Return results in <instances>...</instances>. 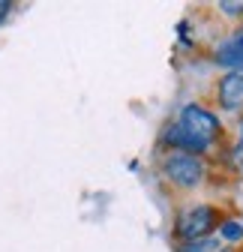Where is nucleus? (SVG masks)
<instances>
[{"label": "nucleus", "mask_w": 243, "mask_h": 252, "mask_svg": "<svg viewBox=\"0 0 243 252\" xmlns=\"http://www.w3.org/2000/svg\"><path fill=\"white\" fill-rule=\"evenodd\" d=\"M156 177L171 195L189 198V195H195V192L210 186V180L216 177V165H213V159H207V156L165 150V153L156 156Z\"/></svg>", "instance_id": "obj_1"}, {"label": "nucleus", "mask_w": 243, "mask_h": 252, "mask_svg": "<svg viewBox=\"0 0 243 252\" xmlns=\"http://www.w3.org/2000/svg\"><path fill=\"white\" fill-rule=\"evenodd\" d=\"M228 207L210 198H189L177 204L174 219H171V240L174 243H189L201 237H216V228L225 219Z\"/></svg>", "instance_id": "obj_2"}, {"label": "nucleus", "mask_w": 243, "mask_h": 252, "mask_svg": "<svg viewBox=\"0 0 243 252\" xmlns=\"http://www.w3.org/2000/svg\"><path fill=\"white\" fill-rule=\"evenodd\" d=\"M174 123L183 132H189L195 141H201L210 153H213V159H216V153L228 141V126H225L222 114L210 105L207 99H189V102H183V105L177 108V114H174Z\"/></svg>", "instance_id": "obj_3"}, {"label": "nucleus", "mask_w": 243, "mask_h": 252, "mask_svg": "<svg viewBox=\"0 0 243 252\" xmlns=\"http://www.w3.org/2000/svg\"><path fill=\"white\" fill-rule=\"evenodd\" d=\"M210 105L219 114H243V69H231V72H219L210 84Z\"/></svg>", "instance_id": "obj_4"}, {"label": "nucleus", "mask_w": 243, "mask_h": 252, "mask_svg": "<svg viewBox=\"0 0 243 252\" xmlns=\"http://www.w3.org/2000/svg\"><path fill=\"white\" fill-rule=\"evenodd\" d=\"M207 60L216 69L231 72V69H243V21L234 24L225 36H219L213 45L207 48Z\"/></svg>", "instance_id": "obj_5"}, {"label": "nucleus", "mask_w": 243, "mask_h": 252, "mask_svg": "<svg viewBox=\"0 0 243 252\" xmlns=\"http://www.w3.org/2000/svg\"><path fill=\"white\" fill-rule=\"evenodd\" d=\"M213 165L216 171H225L228 177H243V114L234 117L231 129H228V141L216 153Z\"/></svg>", "instance_id": "obj_6"}, {"label": "nucleus", "mask_w": 243, "mask_h": 252, "mask_svg": "<svg viewBox=\"0 0 243 252\" xmlns=\"http://www.w3.org/2000/svg\"><path fill=\"white\" fill-rule=\"evenodd\" d=\"M216 240L222 246H234V249L243 246V216L240 213H234V210L225 213V219H222L219 228H216Z\"/></svg>", "instance_id": "obj_7"}, {"label": "nucleus", "mask_w": 243, "mask_h": 252, "mask_svg": "<svg viewBox=\"0 0 243 252\" xmlns=\"http://www.w3.org/2000/svg\"><path fill=\"white\" fill-rule=\"evenodd\" d=\"M222 243L216 237H201V240H189V243H174V252H219Z\"/></svg>", "instance_id": "obj_8"}, {"label": "nucleus", "mask_w": 243, "mask_h": 252, "mask_svg": "<svg viewBox=\"0 0 243 252\" xmlns=\"http://www.w3.org/2000/svg\"><path fill=\"white\" fill-rule=\"evenodd\" d=\"M216 12H219L222 18L240 24V21H243V0H219V3H216Z\"/></svg>", "instance_id": "obj_9"}, {"label": "nucleus", "mask_w": 243, "mask_h": 252, "mask_svg": "<svg viewBox=\"0 0 243 252\" xmlns=\"http://www.w3.org/2000/svg\"><path fill=\"white\" fill-rule=\"evenodd\" d=\"M12 12H15V3H9V0H0V24H6Z\"/></svg>", "instance_id": "obj_10"}, {"label": "nucleus", "mask_w": 243, "mask_h": 252, "mask_svg": "<svg viewBox=\"0 0 243 252\" xmlns=\"http://www.w3.org/2000/svg\"><path fill=\"white\" fill-rule=\"evenodd\" d=\"M219 252H243V246H240V249H234V246H222Z\"/></svg>", "instance_id": "obj_11"}]
</instances>
